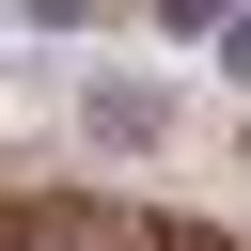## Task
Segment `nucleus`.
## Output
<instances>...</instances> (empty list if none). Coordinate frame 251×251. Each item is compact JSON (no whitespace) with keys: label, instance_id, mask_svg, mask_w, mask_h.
<instances>
[{"label":"nucleus","instance_id":"obj_1","mask_svg":"<svg viewBox=\"0 0 251 251\" xmlns=\"http://www.w3.org/2000/svg\"><path fill=\"white\" fill-rule=\"evenodd\" d=\"M0 251H235V235L141 188H0Z\"/></svg>","mask_w":251,"mask_h":251},{"label":"nucleus","instance_id":"obj_2","mask_svg":"<svg viewBox=\"0 0 251 251\" xmlns=\"http://www.w3.org/2000/svg\"><path fill=\"white\" fill-rule=\"evenodd\" d=\"M78 126H94V157H157V94H141V78H94Z\"/></svg>","mask_w":251,"mask_h":251},{"label":"nucleus","instance_id":"obj_3","mask_svg":"<svg viewBox=\"0 0 251 251\" xmlns=\"http://www.w3.org/2000/svg\"><path fill=\"white\" fill-rule=\"evenodd\" d=\"M220 78H235V94H251V16H220Z\"/></svg>","mask_w":251,"mask_h":251}]
</instances>
